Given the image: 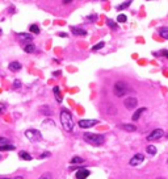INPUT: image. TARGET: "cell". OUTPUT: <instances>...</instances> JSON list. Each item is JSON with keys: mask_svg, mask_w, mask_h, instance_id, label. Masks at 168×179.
Listing matches in <instances>:
<instances>
[{"mask_svg": "<svg viewBox=\"0 0 168 179\" xmlns=\"http://www.w3.org/2000/svg\"><path fill=\"white\" fill-rule=\"evenodd\" d=\"M60 123H62V126L66 132H71L74 129V118L67 108L60 109Z\"/></svg>", "mask_w": 168, "mask_h": 179, "instance_id": "obj_1", "label": "cell"}, {"mask_svg": "<svg viewBox=\"0 0 168 179\" xmlns=\"http://www.w3.org/2000/svg\"><path fill=\"white\" fill-rule=\"evenodd\" d=\"M84 141H87L88 144L94 145V146H100L105 142V137L102 134H97V133H84L83 136Z\"/></svg>", "mask_w": 168, "mask_h": 179, "instance_id": "obj_2", "label": "cell"}, {"mask_svg": "<svg viewBox=\"0 0 168 179\" xmlns=\"http://www.w3.org/2000/svg\"><path fill=\"white\" fill-rule=\"evenodd\" d=\"M113 90H114V94H116V96H118V97H122L123 95H126V92H127V90H129V87H127V84L125 83V82H116V84H114V87H113Z\"/></svg>", "mask_w": 168, "mask_h": 179, "instance_id": "obj_3", "label": "cell"}, {"mask_svg": "<svg viewBox=\"0 0 168 179\" xmlns=\"http://www.w3.org/2000/svg\"><path fill=\"white\" fill-rule=\"evenodd\" d=\"M25 137L30 142H38L42 140L41 132L37 130V129H28V130H25Z\"/></svg>", "mask_w": 168, "mask_h": 179, "instance_id": "obj_4", "label": "cell"}, {"mask_svg": "<svg viewBox=\"0 0 168 179\" xmlns=\"http://www.w3.org/2000/svg\"><path fill=\"white\" fill-rule=\"evenodd\" d=\"M99 124V120L96 118H84V120H80L78 123V125L83 129H88V128H92V126L97 125Z\"/></svg>", "mask_w": 168, "mask_h": 179, "instance_id": "obj_5", "label": "cell"}, {"mask_svg": "<svg viewBox=\"0 0 168 179\" xmlns=\"http://www.w3.org/2000/svg\"><path fill=\"white\" fill-rule=\"evenodd\" d=\"M123 105H125L127 109H134V108H136V105H138V100L133 96L126 97V99L123 100Z\"/></svg>", "mask_w": 168, "mask_h": 179, "instance_id": "obj_6", "label": "cell"}, {"mask_svg": "<svg viewBox=\"0 0 168 179\" xmlns=\"http://www.w3.org/2000/svg\"><path fill=\"white\" fill-rule=\"evenodd\" d=\"M163 130L162 129H155V130H152L151 133L147 136V141H156V140H159L160 137H163Z\"/></svg>", "mask_w": 168, "mask_h": 179, "instance_id": "obj_7", "label": "cell"}, {"mask_svg": "<svg viewBox=\"0 0 168 179\" xmlns=\"http://www.w3.org/2000/svg\"><path fill=\"white\" fill-rule=\"evenodd\" d=\"M143 161H144V155L142 154V153H136V154L130 159L129 163H130V166H138V165H141Z\"/></svg>", "mask_w": 168, "mask_h": 179, "instance_id": "obj_8", "label": "cell"}, {"mask_svg": "<svg viewBox=\"0 0 168 179\" xmlns=\"http://www.w3.org/2000/svg\"><path fill=\"white\" fill-rule=\"evenodd\" d=\"M89 170H87V168H83V167H79V170L76 171L75 174V178L76 179H87L89 176Z\"/></svg>", "mask_w": 168, "mask_h": 179, "instance_id": "obj_9", "label": "cell"}, {"mask_svg": "<svg viewBox=\"0 0 168 179\" xmlns=\"http://www.w3.org/2000/svg\"><path fill=\"white\" fill-rule=\"evenodd\" d=\"M70 30H71V33L75 34V36H85L87 34L85 29H81V28H79V26H70Z\"/></svg>", "mask_w": 168, "mask_h": 179, "instance_id": "obj_10", "label": "cell"}, {"mask_svg": "<svg viewBox=\"0 0 168 179\" xmlns=\"http://www.w3.org/2000/svg\"><path fill=\"white\" fill-rule=\"evenodd\" d=\"M8 67H9L10 71H15V73H16V71H20L22 66H21L20 62H17V61H13V62L9 63V66H8Z\"/></svg>", "mask_w": 168, "mask_h": 179, "instance_id": "obj_11", "label": "cell"}, {"mask_svg": "<svg viewBox=\"0 0 168 179\" xmlns=\"http://www.w3.org/2000/svg\"><path fill=\"white\" fill-rule=\"evenodd\" d=\"M16 149L15 145H10V144H1L0 145V152H13Z\"/></svg>", "mask_w": 168, "mask_h": 179, "instance_id": "obj_12", "label": "cell"}, {"mask_svg": "<svg viewBox=\"0 0 168 179\" xmlns=\"http://www.w3.org/2000/svg\"><path fill=\"white\" fill-rule=\"evenodd\" d=\"M120 128L126 130V132H135L136 130V126L133 125V124H121Z\"/></svg>", "mask_w": 168, "mask_h": 179, "instance_id": "obj_13", "label": "cell"}, {"mask_svg": "<svg viewBox=\"0 0 168 179\" xmlns=\"http://www.w3.org/2000/svg\"><path fill=\"white\" fill-rule=\"evenodd\" d=\"M24 51L25 53H34L36 51V45L34 44H32V42H28L26 45H24Z\"/></svg>", "mask_w": 168, "mask_h": 179, "instance_id": "obj_14", "label": "cell"}, {"mask_svg": "<svg viewBox=\"0 0 168 179\" xmlns=\"http://www.w3.org/2000/svg\"><path fill=\"white\" fill-rule=\"evenodd\" d=\"M52 92H54V95H55V100H57L58 103H62L63 97H62V95H60V92H59V87L55 86L54 88H52Z\"/></svg>", "mask_w": 168, "mask_h": 179, "instance_id": "obj_15", "label": "cell"}, {"mask_svg": "<svg viewBox=\"0 0 168 179\" xmlns=\"http://www.w3.org/2000/svg\"><path fill=\"white\" fill-rule=\"evenodd\" d=\"M144 111H146V108H138V109H136L135 112H134V115H133V120H134V121H138L139 117L142 116V113H143Z\"/></svg>", "mask_w": 168, "mask_h": 179, "instance_id": "obj_16", "label": "cell"}, {"mask_svg": "<svg viewBox=\"0 0 168 179\" xmlns=\"http://www.w3.org/2000/svg\"><path fill=\"white\" fill-rule=\"evenodd\" d=\"M18 38H20L21 41H32V39H33V36H32L30 33H20L18 34Z\"/></svg>", "mask_w": 168, "mask_h": 179, "instance_id": "obj_17", "label": "cell"}, {"mask_svg": "<svg viewBox=\"0 0 168 179\" xmlns=\"http://www.w3.org/2000/svg\"><path fill=\"white\" fill-rule=\"evenodd\" d=\"M158 33H159L160 36L163 37V38L168 39V28H165V26H163V28H159V29H158Z\"/></svg>", "mask_w": 168, "mask_h": 179, "instance_id": "obj_18", "label": "cell"}, {"mask_svg": "<svg viewBox=\"0 0 168 179\" xmlns=\"http://www.w3.org/2000/svg\"><path fill=\"white\" fill-rule=\"evenodd\" d=\"M18 157H20L21 159H24V161H30L32 159V155L29 154V153H26V152H20L18 153Z\"/></svg>", "mask_w": 168, "mask_h": 179, "instance_id": "obj_19", "label": "cell"}, {"mask_svg": "<svg viewBox=\"0 0 168 179\" xmlns=\"http://www.w3.org/2000/svg\"><path fill=\"white\" fill-rule=\"evenodd\" d=\"M131 0H127V1H125V3H122V4H120V5H117V11H122V9H126V8H129L130 7V4H131Z\"/></svg>", "mask_w": 168, "mask_h": 179, "instance_id": "obj_20", "label": "cell"}, {"mask_svg": "<svg viewBox=\"0 0 168 179\" xmlns=\"http://www.w3.org/2000/svg\"><path fill=\"white\" fill-rule=\"evenodd\" d=\"M29 30H30L32 34H38L39 33V26L36 25V24H32V25L29 26Z\"/></svg>", "mask_w": 168, "mask_h": 179, "instance_id": "obj_21", "label": "cell"}, {"mask_svg": "<svg viewBox=\"0 0 168 179\" xmlns=\"http://www.w3.org/2000/svg\"><path fill=\"white\" fill-rule=\"evenodd\" d=\"M84 162V159L81 157H79V155H75V157H72L71 158V163H74V165H76V163H83Z\"/></svg>", "mask_w": 168, "mask_h": 179, "instance_id": "obj_22", "label": "cell"}, {"mask_svg": "<svg viewBox=\"0 0 168 179\" xmlns=\"http://www.w3.org/2000/svg\"><path fill=\"white\" fill-rule=\"evenodd\" d=\"M146 152L148 153V154H151V155H154V154H156V147L154 146V145H148V146L146 147Z\"/></svg>", "mask_w": 168, "mask_h": 179, "instance_id": "obj_23", "label": "cell"}, {"mask_svg": "<svg viewBox=\"0 0 168 179\" xmlns=\"http://www.w3.org/2000/svg\"><path fill=\"white\" fill-rule=\"evenodd\" d=\"M105 46V42L104 41H100L99 44H96L93 47H92V51H97V50H100V49H102V47Z\"/></svg>", "mask_w": 168, "mask_h": 179, "instance_id": "obj_24", "label": "cell"}, {"mask_svg": "<svg viewBox=\"0 0 168 179\" xmlns=\"http://www.w3.org/2000/svg\"><path fill=\"white\" fill-rule=\"evenodd\" d=\"M106 24H108V26H109V28H112V29H117L118 28L117 24H116L113 20H110V18H108V20H106Z\"/></svg>", "mask_w": 168, "mask_h": 179, "instance_id": "obj_25", "label": "cell"}, {"mask_svg": "<svg viewBox=\"0 0 168 179\" xmlns=\"http://www.w3.org/2000/svg\"><path fill=\"white\" fill-rule=\"evenodd\" d=\"M126 20H127V17H126V15H123V13L117 16V23H126Z\"/></svg>", "mask_w": 168, "mask_h": 179, "instance_id": "obj_26", "label": "cell"}, {"mask_svg": "<svg viewBox=\"0 0 168 179\" xmlns=\"http://www.w3.org/2000/svg\"><path fill=\"white\" fill-rule=\"evenodd\" d=\"M38 179H52V175H51V173H45Z\"/></svg>", "mask_w": 168, "mask_h": 179, "instance_id": "obj_27", "label": "cell"}, {"mask_svg": "<svg viewBox=\"0 0 168 179\" xmlns=\"http://www.w3.org/2000/svg\"><path fill=\"white\" fill-rule=\"evenodd\" d=\"M41 112L45 113L46 116H50V109H49V107H47V105H43V107L41 108Z\"/></svg>", "mask_w": 168, "mask_h": 179, "instance_id": "obj_28", "label": "cell"}, {"mask_svg": "<svg viewBox=\"0 0 168 179\" xmlns=\"http://www.w3.org/2000/svg\"><path fill=\"white\" fill-rule=\"evenodd\" d=\"M20 87H21V80L20 79H16V80L13 82V88L17 90V88H20Z\"/></svg>", "mask_w": 168, "mask_h": 179, "instance_id": "obj_29", "label": "cell"}, {"mask_svg": "<svg viewBox=\"0 0 168 179\" xmlns=\"http://www.w3.org/2000/svg\"><path fill=\"white\" fill-rule=\"evenodd\" d=\"M87 20H89V21H96L97 20V15H91V16H88V17H87Z\"/></svg>", "mask_w": 168, "mask_h": 179, "instance_id": "obj_30", "label": "cell"}, {"mask_svg": "<svg viewBox=\"0 0 168 179\" xmlns=\"http://www.w3.org/2000/svg\"><path fill=\"white\" fill-rule=\"evenodd\" d=\"M50 155H51V154H50V153H49V152H46V153H42V154H41V155H39V158H41V159H42V158H46V157H50Z\"/></svg>", "mask_w": 168, "mask_h": 179, "instance_id": "obj_31", "label": "cell"}, {"mask_svg": "<svg viewBox=\"0 0 168 179\" xmlns=\"http://www.w3.org/2000/svg\"><path fill=\"white\" fill-rule=\"evenodd\" d=\"M60 74H62V71H59V70H58V71H54V73H52V76H59Z\"/></svg>", "mask_w": 168, "mask_h": 179, "instance_id": "obj_32", "label": "cell"}, {"mask_svg": "<svg viewBox=\"0 0 168 179\" xmlns=\"http://www.w3.org/2000/svg\"><path fill=\"white\" fill-rule=\"evenodd\" d=\"M58 36H59V37H64V38H66V37H68V34L67 33H63V32H60V33H58Z\"/></svg>", "mask_w": 168, "mask_h": 179, "instance_id": "obj_33", "label": "cell"}, {"mask_svg": "<svg viewBox=\"0 0 168 179\" xmlns=\"http://www.w3.org/2000/svg\"><path fill=\"white\" fill-rule=\"evenodd\" d=\"M160 54L164 55V57H167V55H168V50H162V51H160Z\"/></svg>", "mask_w": 168, "mask_h": 179, "instance_id": "obj_34", "label": "cell"}, {"mask_svg": "<svg viewBox=\"0 0 168 179\" xmlns=\"http://www.w3.org/2000/svg\"><path fill=\"white\" fill-rule=\"evenodd\" d=\"M7 140H5V138H3V137H0V145H1V144H7Z\"/></svg>", "mask_w": 168, "mask_h": 179, "instance_id": "obj_35", "label": "cell"}, {"mask_svg": "<svg viewBox=\"0 0 168 179\" xmlns=\"http://www.w3.org/2000/svg\"><path fill=\"white\" fill-rule=\"evenodd\" d=\"M4 109H5V107H4V105H3V104H0V113H3V112H4Z\"/></svg>", "mask_w": 168, "mask_h": 179, "instance_id": "obj_36", "label": "cell"}, {"mask_svg": "<svg viewBox=\"0 0 168 179\" xmlns=\"http://www.w3.org/2000/svg\"><path fill=\"white\" fill-rule=\"evenodd\" d=\"M71 1H72V0H63L62 3H63V4H70Z\"/></svg>", "mask_w": 168, "mask_h": 179, "instance_id": "obj_37", "label": "cell"}, {"mask_svg": "<svg viewBox=\"0 0 168 179\" xmlns=\"http://www.w3.org/2000/svg\"><path fill=\"white\" fill-rule=\"evenodd\" d=\"M15 179H22V176H17V178H15Z\"/></svg>", "mask_w": 168, "mask_h": 179, "instance_id": "obj_38", "label": "cell"}, {"mask_svg": "<svg viewBox=\"0 0 168 179\" xmlns=\"http://www.w3.org/2000/svg\"><path fill=\"white\" fill-rule=\"evenodd\" d=\"M1 34H3V30H1V29H0V36H1Z\"/></svg>", "mask_w": 168, "mask_h": 179, "instance_id": "obj_39", "label": "cell"}, {"mask_svg": "<svg viewBox=\"0 0 168 179\" xmlns=\"http://www.w3.org/2000/svg\"><path fill=\"white\" fill-rule=\"evenodd\" d=\"M0 179H10V178H0Z\"/></svg>", "mask_w": 168, "mask_h": 179, "instance_id": "obj_40", "label": "cell"}, {"mask_svg": "<svg viewBox=\"0 0 168 179\" xmlns=\"http://www.w3.org/2000/svg\"><path fill=\"white\" fill-rule=\"evenodd\" d=\"M158 179H164V178H158Z\"/></svg>", "mask_w": 168, "mask_h": 179, "instance_id": "obj_41", "label": "cell"}, {"mask_svg": "<svg viewBox=\"0 0 168 179\" xmlns=\"http://www.w3.org/2000/svg\"><path fill=\"white\" fill-rule=\"evenodd\" d=\"M167 58H168V55H167Z\"/></svg>", "mask_w": 168, "mask_h": 179, "instance_id": "obj_42", "label": "cell"}]
</instances>
